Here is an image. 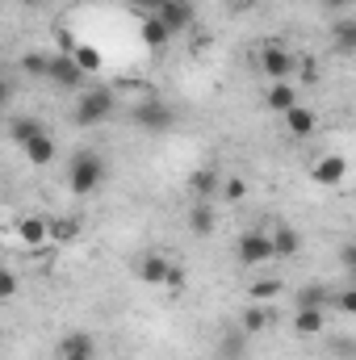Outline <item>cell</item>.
Instances as JSON below:
<instances>
[{
	"label": "cell",
	"instance_id": "25",
	"mask_svg": "<svg viewBox=\"0 0 356 360\" xmlns=\"http://www.w3.org/2000/svg\"><path fill=\"white\" fill-rule=\"evenodd\" d=\"M248 356V335L239 331V335H222V344H218V360H243Z\"/></svg>",
	"mask_w": 356,
	"mask_h": 360
},
{
	"label": "cell",
	"instance_id": "4",
	"mask_svg": "<svg viewBox=\"0 0 356 360\" xmlns=\"http://www.w3.org/2000/svg\"><path fill=\"white\" fill-rule=\"evenodd\" d=\"M260 72H265L272 84H276V80H293L298 59H293L289 46H281V42H265V51H260Z\"/></svg>",
	"mask_w": 356,
	"mask_h": 360
},
{
	"label": "cell",
	"instance_id": "10",
	"mask_svg": "<svg viewBox=\"0 0 356 360\" xmlns=\"http://www.w3.org/2000/svg\"><path fill=\"white\" fill-rule=\"evenodd\" d=\"M268 243H272V256H298L302 252V235H298V226H289V222H276L272 231H268Z\"/></svg>",
	"mask_w": 356,
	"mask_h": 360
},
{
	"label": "cell",
	"instance_id": "2",
	"mask_svg": "<svg viewBox=\"0 0 356 360\" xmlns=\"http://www.w3.org/2000/svg\"><path fill=\"white\" fill-rule=\"evenodd\" d=\"M117 113V92L113 89H84L76 101V126H101Z\"/></svg>",
	"mask_w": 356,
	"mask_h": 360
},
{
	"label": "cell",
	"instance_id": "18",
	"mask_svg": "<svg viewBox=\"0 0 356 360\" xmlns=\"http://www.w3.org/2000/svg\"><path fill=\"white\" fill-rule=\"evenodd\" d=\"M17 239H21L25 248H42V243H46V218L25 214V218L17 222Z\"/></svg>",
	"mask_w": 356,
	"mask_h": 360
},
{
	"label": "cell",
	"instance_id": "6",
	"mask_svg": "<svg viewBox=\"0 0 356 360\" xmlns=\"http://www.w3.org/2000/svg\"><path fill=\"white\" fill-rule=\"evenodd\" d=\"M46 80H51L55 89H84V72L76 68L72 55H51V63H46Z\"/></svg>",
	"mask_w": 356,
	"mask_h": 360
},
{
	"label": "cell",
	"instance_id": "33",
	"mask_svg": "<svg viewBox=\"0 0 356 360\" xmlns=\"http://www.w3.org/2000/svg\"><path fill=\"white\" fill-rule=\"evenodd\" d=\"M336 306H340L344 314H356V289H344V293L336 297Z\"/></svg>",
	"mask_w": 356,
	"mask_h": 360
},
{
	"label": "cell",
	"instance_id": "8",
	"mask_svg": "<svg viewBox=\"0 0 356 360\" xmlns=\"http://www.w3.org/2000/svg\"><path fill=\"white\" fill-rule=\"evenodd\" d=\"M21 155H25L34 168H46V164H55V155H59V143H55V134H51V130H42V134H34V139L21 147Z\"/></svg>",
	"mask_w": 356,
	"mask_h": 360
},
{
	"label": "cell",
	"instance_id": "37",
	"mask_svg": "<svg viewBox=\"0 0 356 360\" xmlns=\"http://www.w3.org/2000/svg\"><path fill=\"white\" fill-rule=\"evenodd\" d=\"M8 101H13V80L0 76V109H8Z\"/></svg>",
	"mask_w": 356,
	"mask_h": 360
},
{
	"label": "cell",
	"instance_id": "7",
	"mask_svg": "<svg viewBox=\"0 0 356 360\" xmlns=\"http://www.w3.org/2000/svg\"><path fill=\"white\" fill-rule=\"evenodd\" d=\"M193 13H197V8H193V0H164L151 17H160L168 34H180V30H189V25H193Z\"/></svg>",
	"mask_w": 356,
	"mask_h": 360
},
{
	"label": "cell",
	"instance_id": "16",
	"mask_svg": "<svg viewBox=\"0 0 356 360\" xmlns=\"http://www.w3.org/2000/svg\"><path fill=\"white\" fill-rule=\"evenodd\" d=\"M344 176H348V160L344 155H323L310 168V180H319V184H340Z\"/></svg>",
	"mask_w": 356,
	"mask_h": 360
},
{
	"label": "cell",
	"instance_id": "15",
	"mask_svg": "<svg viewBox=\"0 0 356 360\" xmlns=\"http://www.w3.org/2000/svg\"><path fill=\"white\" fill-rule=\"evenodd\" d=\"M214 226H218V210H214V201H197V205L189 210V231H193L197 239H205V235H214Z\"/></svg>",
	"mask_w": 356,
	"mask_h": 360
},
{
	"label": "cell",
	"instance_id": "26",
	"mask_svg": "<svg viewBox=\"0 0 356 360\" xmlns=\"http://www.w3.org/2000/svg\"><path fill=\"white\" fill-rule=\"evenodd\" d=\"M281 289H285V285H281L276 276H268V281H252V285H248V297H252V302H272Z\"/></svg>",
	"mask_w": 356,
	"mask_h": 360
},
{
	"label": "cell",
	"instance_id": "14",
	"mask_svg": "<svg viewBox=\"0 0 356 360\" xmlns=\"http://www.w3.org/2000/svg\"><path fill=\"white\" fill-rule=\"evenodd\" d=\"M218 184H222L218 168H197V172H189V193H193L197 201H214V197H218Z\"/></svg>",
	"mask_w": 356,
	"mask_h": 360
},
{
	"label": "cell",
	"instance_id": "29",
	"mask_svg": "<svg viewBox=\"0 0 356 360\" xmlns=\"http://www.w3.org/2000/svg\"><path fill=\"white\" fill-rule=\"evenodd\" d=\"M46 63H51L46 55H25V59H21V72H25L30 80H46Z\"/></svg>",
	"mask_w": 356,
	"mask_h": 360
},
{
	"label": "cell",
	"instance_id": "31",
	"mask_svg": "<svg viewBox=\"0 0 356 360\" xmlns=\"http://www.w3.org/2000/svg\"><path fill=\"white\" fill-rule=\"evenodd\" d=\"M340 264H344V272H348V276L356 272V248H352V243H344V248H340Z\"/></svg>",
	"mask_w": 356,
	"mask_h": 360
},
{
	"label": "cell",
	"instance_id": "38",
	"mask_svg": "<svg viewBox=\"0 0 356 360\" xmlns=\"http://www.w3.org/2000/svg\"><path fill=\"white\" fill-rule=\"evenodd\" d=\"M76 360H96V356H76Z\"/></svg>",
	"mask_w": 356,
	"mask_h": 360
},
{
	"label": "cell",
	"instance_id": "11",
	"mask_svg": "<svg viewBox=\"0 0 356 360\" xmlns=\"http://www.w3.org/2000/svg\"><path fill=\"white\" fill-rule=\"evenodd\" d=\"M331 46H336L340 59H352L356 55V17L352 13H344V17L336 21V30H331Z\"/></svg>",
	"mask_w": 356,
	"mask_h": 360
},
{
	"label": "cell",
	"instance_id": "34",
	"mask_svg": "<svg viewBox=\"0 0 356 360\" xmlns=\"http://www.w3.org/2000/svg\"><path fill=\"white\" fill-rule=\"evenodd\" d=\"M126 4H130V8H139L143 17H151V13H155V8H160L164 0H126Z\"/></svg>",
	"mask_w": 356,
	"mask_h": 360
},
{
	"label": "cell",
	"instance_id": "1",
	"mask_svg": "<svg viewBox=\"0 0 356 360\" xmlns=\"http://www.w3.org/2000/svg\"><path fill=\"white\" fill-rule=\"evenodd\" d=\"M105 184V160L96 155V151H76L72 155V164H68V188L76 193V197H89Z\"/></svg>",
	"mask_w": 356,
	"mask_h": 360
},
{
	"label": "cell",
	"instance_id": "17",
	"mask_svg": "<svg viewBox=\"0 0 356 360\" xmlns=\"http://www.w3.org/2000/svg\"><path fill=\"white\" fill-rule=\"evenodd\" d=\"M265 105L272 109V113H285V109H293V105H298V89H293V80H276V84L265 92Z\"/></svg>",
	"mask_w": 356,
	"mask_h": 360
},
{
	"label": "cell",
	"instance_id": "19",
	"mask_svg": "<svg viewBox=\"0 0 356 360\" xmlns=\"http://www.w3.org/2000/svg\"><path fill=\"white\" fill-rule=\"evenodd\" d=\"M164 276H168V260H164L160 252H147V256L139 260V281H143V285H164Z\"/></svg>",
	"mask_w": 356,
	"mask_h": 360
},
{
	"label": "cell",
	"instance_id": "35",
	"mask_svg": "<svg viewBox=\"0 0 356 360\" xmlns=\"http://www.w3.org/2000/svg\"><path fill=\"white\" fill-rule=\"evenodd\" d=\"M76 46H80V42H76V38H72L68 30H59V55H72Z\"/></svg>",
	"mask_w": 356,
	"mask_h": 360
},
{
	"label": "cell",
	"instance_id": "30",
	"mask_svg": "<svg viewBox=\"0 0 356 360\" xmlns=\"http://www.w3.org/2000/svg\"><path fill=\"white\" fill-rule=\"evenodd\" d=\"M17 293H21V281H17L13 272H8L4 264H0V302H13Z\"/></svg>",
	"mask_w": 356,
	"mask_h": 360
},
{
	"label": "cell",
	"instance_id": "12",
	"mask_svg": "<svg viewBox=\"0 0 356 360\" xmlns=\"http://www.w3.org/2000/svg\"><path fill=\"white\" fill-rule=\"evenodd\" d=\"M281 117H285V130H289L293 139H310V134H314V126H319L314 109H306V105H293V109H285Z\"/></svg>",
	"mask_w": 356,
	"mask_h": 360
},
{
	"label": "cell",
	"instance_id": "9",
	"mask_svg": "<svg viewBox=\"0 0 356 360\" xmlns=\"http://www.w3.org/2000/svg\"><path fill=\"white\" fill-rule=\"evenodd\" d=\"M55 356L59 360H76V356H96V340L89 331H68L59 344H55Z\"/></svg>",
	"mask_w": 356,
	"mask_h": 360
},
{
	"label": "cell",
	"instance_id": "28",
	"mask_svg": "<svg viewBox=\"0 0 356 360\" xmlns=\"http://www.w3.org/2000/svg\"><path fill=\"white\" fill-rule=\"evenodd\" d=\"M218 197H227V201H243V197H248V184H243V176H227L222 184H218Z\"/></svg>",
	"mask_w": 356,
	"mask_h": 360
},
{
	"label": "cell",
	"instance_id": "13",
	"mask_svg": "<svg viewBox=\"0 0 356 360\" xmlns=\"http://www.w3.org/2000/svg\"><path fill=\"white\" fill-rule=\"evenodd\" d=\"M323 327H327V310H319V306H298V314H293V331H298L302 340L323 335Z\"/></svg>",
	"mask_w": 356,
	"mask_h": 360
},
{
	"label": "cell",
	"instance_id": "24",
	"mask_svg": "<svg viewBox=\"0 0 356 360\" xmlns=\"http://www.w3.org/2000/svg\"><path fill=\"white\" fill-rule=\"evenodd\" d=\"M265 327H268V310L260 302H252V306L239 314V331H243V335H260Z\"/></svg>",
	"mask_w": 356,
	"mask_h": 360
},
{
	"label": "cell",
	"instance_id": "3",
	"mask_svg": "<svg viewBox=\"0 0 356 360\" xmlns=\"http://www.w3.org/2000/svg\"><path fill=\"white\" fill-rule=\"evenodd\" d=\"M130 122H134L139 130H147V134H164V130L177 122V113H172V105H168V101L147 96V101H139V105L130 109Z\"/></svg>",
	"mask_w": 356,
	"mask_h": 360
},
{
	"label": "cell",
	"instance_id": "21",
	"mask_svg": "<svg viewBox=\"0 0 356 360\" xmlns=\"http://www.w3.org/2000/svg\"><path fill=\"white\" fill-rule=\"evenodd\" d=\"M139 34H143V46H151V51H164L168 46V30H164V21L160 17H143V25H139Z\"/></svg>",
	"mask_w": 356,
	"mask_h": 360
},
{
	"label": "cell",
	"instance_id": "32",
	"mask_svg": "<svg viewBox=\"0 0 356 360\" xmlns=\"http://www.w3.org/2000/svg\"><path fill=\"white\" fill-rule=\"evenodd\" d=\"M164 285H168V289H184V269H180V264H168V276H164Z\"/></svg>",
	"mask_w": 356,
	"mask_h": 360
},
{
	"label": "cell",
	"instance_id": "20",
	"mask_svg": "<svg viewBox=\"0 0 356 360\" xmlns=\"http://www.w3.org/2000/svg\"><path fill=\"white\" fill-rule=\"evenodd\" d=\"M42 130H46V126H42L38 117H30V113H21V117H13V122H8V139H13L17 147H25V143H30L34 134H42Z\"/></svg>",
	"mask_w": 356,
	"mask_h": 360
},
{
	"label": "cell",
	"instance_id": "23",
	"mask_svg": "<svg viewBox=\"0 0 356 360\" xmlns=\"http://www.w3.org/2000/svg\"><path fill=\"white\" fill-rule=\"evenodd\" d=\"M298 306H319V310H327V306H331V289H327L323 281H310V285L298 289Z\"/></svg>",
	"mask_w": 356,
	"mask_h": 360
},
{
	"label": "cell",
	"instance_id": "36",
	"mask_svg": "<svg viewBox=\"0 0 356 360\" xmlns=\"http://www.w3.org/2000/svg\"><path fill=\"white\" fill-rule=\"evenodd\" d=\"M352 0H323V13H348Z\"/></svg>",
	"mask_w": 356,
	"mask_h": 360
},
{
	"label": "cell",
	"instance_id": "5",
	"mask_svg": "<svg viewBox=\"0 0 356 360\" xmlns=\"http://www.w3.org/2000/svg\"><path fill=\"white\" fill-rule=\"evenodd\" d=\"M235 256H239V264H248V269H256V264L272 260L268 231H243V235H239V243H235Z\"/></svg>",
	"mask_w": 356,
	"mask_h": 360
},
{
	"label": "cell",
	"instance_id": "22",
	"mask_svg": "<svg viewBox=\"0 0 356 360\" xmlns=\"http://www.w3.org/2000/svg\"><path fill=\"white\" fill-rule=\"evenodd\" d=\"M80 235V222L76 218H51L46 222V243H72Z\"/></svg>",
	"mask_w": 356,
	"mask_h": 360
},
{
	"label": "cell",
	"instance_id": "27",
	"mask_svg": "<svg viewBox=\"0 0 356 360\" xmlns=\"http://www.w3.org/2000/svg\"><path fill=\"white\" fill-rule=\"evenodd\" d=\"M72 59H76V68H80L84 76L101 72V51H96V46H76V51H72Z\"/></svg>",
	"mask_w": 356,
	"mask_h": 360
}]
</instances>
